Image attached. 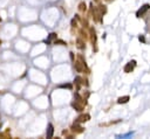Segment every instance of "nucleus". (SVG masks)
Here are the masks:
<instances>
[{
	"instance_id": "nucleus-1",
	"label": "nucleus",
	"mask_w": 150,
	"mask_h": 139,
	"mask_svg": "<svg viewBox=\"0 0 150 139\" xmlns=\"http://www.w3.org/2000/svg\"><path fill=\"white\" fill-rule=\"evenodd\" d=\"M92 15H93V19H94L95 22H102V13L100 12L99 7H94L92 5Z\"/></svg>"
},
{
	"instance_id": "nucleus-2",
	"label": "nucleus",
	"mask_w": 150,
	"mask_h": 139,
	"mask_svg": "<svg viewBox=\"0 0 150 139\" xmlns=\"http://www.w3.org/2000/svg\"><path fill=\"white\" fill-rule=\"evenodd\" d=\"M149 10H150V5L149 4H144V5L136 12V18H142L143 15H144Z\"/></svg>"
},
{
	"instance_id": "nucleus-3",
	"label": "nucleus",
	"mask_w": 150,
	"mask_h": 139,
	"mask_svg": "<svg viewBox=\"0 0 150 139\" xmlns=\"http://www.w3.org/2000/svg\"><path fill=\"white\" fill-rule=\"evenodd\" d=\"M135 67H136V61L135 60L130 61L129 63H127L124 66V73H131V71L134 70Z\"/></svg>"
},
{
	"instance_id": "nucleus-4",
	"label": "nucleus",
	"mask_w": 150,
	"mask_h": 139,
	"mask_svg": "<svg viewBox=\"0 0 150 139\" xmlns=\"http://www.w3.org/2000/svg\"><path fill=\"white\" fill-rule=\"evenodd\" d=\"M74 67H75V70L77 71V73H82V71L84 70V69H87L86 67L83 66V64H82V62L81 61H75V62H74ZM87 70H88V69H87Z\"/></svg>"
},
{
	"instance_id": "nucleus-5",
	"label": "nucleus",
	"mask_w": 150,
	"mask_h": 139,
	"mask_svg": "<svg viewBox=\"0 0 150 139\" xmlns=\"http://www.w3.org/2000/svg\"><path fill=\"white\" fill-rule=\"evenodd\" d=\"M89 119H90V116H89L88 114H86V115H80L79 117L76 118V120H75V123H84V121H88Z\"/></svg>"
},
{
	"instance_id": "nucleus-6",
	"label": "nucleus",
	"mask_w": 150,
	"mask_h": 139,
	"mask_svg": "<svg viewBox=\"0 0 150 139\" xmlns=\"http://www.w3.org/2000/svg\"><path fill=\"white\" fill-rule=\"evenodd\" d=\"M72 131H73L74 133H82V132H83V127L80 126L79 123H74V124L72 125Z\"/></svg>"
},
{
	"instance_id": "nucleus-7",
	"label": "nucleus",
	"mask_w": 150,
	"mask_h": 139,
	"mask_svg": "<svg viewBox=\"0 0 150 139\" xmlns=\"http://www.w3.org/2000/svg\"><path fill=\"white\" fill-rule=\"evenodd\" d=\"M89 34H90V40L93 45H96V33H95L94 28H89Z\"/></svg>"
},
{
	"instance_id": "nucleus-8",
	"label": "nucleus",
	"mask_w": 150,
	"mask_h": 139,
	"mask_svg": "<svg viewBox=\"0 0 150 139\" xmlns=\"http://www.w3.org/2000/svg\"><path fill=\"white\" fill-rule=\"evenodd\" d=\"M72 106H73V109H75L76 111H79V112L83 111V105L80 104L79 102H73V103H72Z\"/></svg>"
},
{
	"instance_id": "nucleus-9",
	"label": "nucleus",
	"mask_w": 150,
	"mask_h": 139,
	"mask_svg": "<svg viewBox=\"0 0 150 139\" xmlns=\"http://www.w3.org/2000/svg\"><path fill=\"white\" fill-rule=\"evenodd\" d=\"M53 133H54V126H53V124H51V123H49V124H48V129H47V133H46L47 138H52V137H53Z\"/></svg>"
},
{
	"instance_id": "nucleus-10",
	"label": "nucleus",
	"mask_w": 150,
	"mask_h": 139,
	"mask_svg": "<svg viewBox=\"0 0 150 139\" xmlns=\"http://www.w3.org/2000/svg\"><path fill=\"white\" fill-rule=\"evenodd\" d=\"M56 38H58V36H56L55 33H51V34L48 35V38H47L46 40H45V43H47V45H51L52 40H55Z\"/></svg>"
},
{
	"instance_id": "nucleus-11",
	"label": "nucleus",
	"mask_w": 150,
	"mask_h": 139,
	"mask_svg": "<svg viewBox=\"0 0 150 139\" xmlns=\"http://www.w3.org/2000/svg\"><path fill=\"white\" fill-rule=\"evenodd\" d=\"M76 43H77V48L79 49H84L86 48V45H84V41H83V39H77L76 40Z\"/></svg>"
},
{
	"instance_id": "nucleus-12",
	"label": "nucleus",
	"mask_w": 150,
	"mask_h": 139,
	"mask_svg": "<svg viewBox=\"0 0 150 139\" xmlns=\"http://www.w3.org/2000/svg\"><path fill=\"white\" fill-rule=\"evenodd\" d=\"M74 82H75V84H76V86H77V90H79L80 85H81V84H83V79H82V77H80V76H77V77H75Z\"/></svg>"
},
{
	"instance_id": "nucleus-13",
	"label": "nucleus",
	"mask_w": 150,
	"mask_h": 139,
	"mask_svg": "<svg viewBox=\"0 0 150 139\" xmlns=\"http://www.w3.org/2000/svg\"><path fill=\"white\" fill-rule=\"evenodd\" d=\"M129 96H123V97H120L119 99H117V103L119 104H125L128 103V101H129Z\"/></svg>"
},
{
	"instance_id": "nucleus-14",
	"label": "nucleus",
	"mask_w": 150,
	"mask_h": 139,
	"mask_svg": "<svg viewBox=\"0 0 150 139\" xmlns=\"http://www.w3.org/2000/svg\"><path fill=\"white\" fill-rule=\"evenodd\" d=\"M75 99H76V102H79V103H84V104H86V101H84V99L82 98L79 94H75Z\"/></svg>"
},
{
	"instance_id": "nucleus-15",
	"label": "nucleus",
	"mask_w": 150,
	"mask_h": 139,
	"mask_svg": "<svg viewBox=\"0 0 150 139\" xmlns=\"http://www.w3.org/2000/svg\"><path fill=\"white\" fill-rule=\"evenodd\" d=\"M99 10H100V12H101L102 14H106V13H107V6H104V5H100Z\"/></svg>"
},
{
	"instance_id": "nucleus-16",
	"label": "nucleus",
	"mask_w": 150,
	"mask_h": 139,
	"mask_svg": "<svg viewBox=\"0 0 150 139\" xmlns=\"http://www.w3.org/2000/svg\"><path fill=\"white\" fill-rule=\"evenodd\" d=\"M79 10L81 11V12H84V11L87 10L86 4H84V3H80V5H79Z\"/></svg>"
},
{
	"instance_id": "nucleus-17",
	"label": "nucleus",
	"mask_w": 150,
	"mask_h": 139,
	"mask_svg": "<svg viewBox=\"0 0 150 139\" xmlns=\"http://www.w3.org/2000/svg\"><path fill=\"white\" fill-rule=\"evenodd\" d=\"M80 35H81V38L83 39V40H86V39L88 38V35H87V33H86V32H84L83 29H81V30H80Z\"/></svg>"
},
{
	"instance_id": "nucleus-18",
	"label": "nucleus",
	"mask_w": 150,
	"mask_h": 139,
	"mask_svg": "<svg viewBox=\"0 0 150 139\" xmlns=\"http://www.w3.org/2000/svg\"><path fill=\"white\" fill-rule=\"evenodd\" d=\"M54 43H55V45H62V46H66V42H64L62 40H56V39H55V41H54Z\"/></svg>"
},
{
	"instance_id": "nucleus-19",
	"label": "nucleus",
	"mask_w": 150,
	"mask_h": 139,
	"mask_svg": "<svg viewBox=\"0 0 150 139\" xmlns=\"http://www.w3.org/2000/svg\"><path fill=\"white\" fill-rule=\"evenodd\" d=\"M60 88H67V89H72V84H61Z\"/></svg>"
},
{
	"instance_id": "nucleus-20",
	"label": "nucleus",
	"mask_w": 150,
	"mask_h": 139,
	"mask_svg": "<svg viewBox=\"0 0 150 139\" xmlns=\"http://www.w3.org/2000/svg\"><path fill=\"white\" fill-rule=\"evenodd\" d=\"M138 40H140L141 42H145V38H144V35H140V36H138Z\"/></svg>"
},
{
	"instance_id": "nucleus-21",
	"label": "nucleus",
	"mask_w": 150,
	"mask_h": 139,
	"mask_svg": "<svg viewBox=\"0 0 150 139\" xmlns=\"http://www.w3.org/2000/svg\"><path fill=\"white\" fill-rule=\"evenodd\" d=\"M76 25H77V22L75 21V19H73V20H72V26H73V27H76Z\"/></svg>"
},
{
	"instance_id": "nucleus-22",
	"label": "nucleus",
	"mask_w": 150,
	"mask_h": 139,
	"mask_svg": "<svg viewBox=\"0 0 150 139\" xmlns=\"http://www.w3.org/2000/svg\"><path fill=\"white\" fill-rule=\"evenodd\" d=\"M70 58L74 61V54H73V53H70Z\"/></svg>"
},
{
	"instance_id": "nucleus-23",
	"label": "nucleus",
	"mask_w": 150,
	"mask_h": 139,
	"mask_svg": "<svg viewBox=\"0 0 150 139\" xmlns=\"http://www.w3.org/2000/svg\"><path fill=\"white\" fill-rule=\"evenodd\" d=\"M94 1H95V3H99V1H100V0H94Z\"/></svg>"
},
{
	"instance_id": "nucleus-24",
	"label": "nucleus",
	"mask_w": 150,
	"mask_h": 139,
	"mask_svg": "<svg viewBox=\"0 0 150 139\" xmlns=\"http://www.w3.org/2000/svg\"><path fill=\"white\" fill-rule=\"evenodd\" d=\"M0 127H1V123H0Z\"/></svg>"
},
{
	"instance_id": "nucleus-25",
	"label": "nucleus",
	"mask_w": 150,
	"mask_h": 139,
	"mask_svg": "<svg viewBox=\"0 0 150 139\" xmlns=\"http://www.w3.org/2000/svg\"><path fill=\"white\" fill-rule=\"evenodd\" d=\"M0 21H1V19H0Z\"/></svg>"
}]
</instances>
